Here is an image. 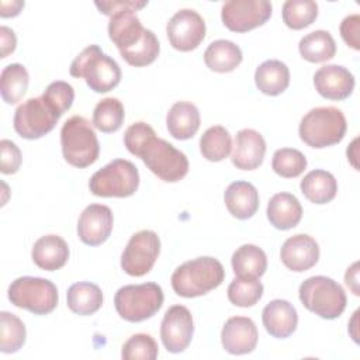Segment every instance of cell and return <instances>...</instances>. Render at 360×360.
I'll list each match as a JSON object with an SVG mask.
<instances>
[{
  "mask_svg": "<svg viewBox=\"0 0 360 360\" xmlns=\"http://www.w3.org/2000/svg\"><path fill=\"white\" fill-rule=\"evenodd\" d=\"M124 143L163 181L176 183L188 172L187 156L167 141L158 138L153 128L146 122L129 125L124 134Z\"/></svg>",
  "mask_w": 360,
  "mask_h": 360,
  "instance_id": "cell-1",
  "label": "cell"
},
{
  "mask_svg": "<svg viewBox=\"0 0 360 360\" xmlns=\"http://www.w3.org/2000/svg\"><path fill=\"white\" fill-rule=\"evenodd\" d=\"M225 270L221 262L210 256H201L180 264L172 274L174 292L184 298H194L207 294L221 285Z\"/></svg>",
  "mask_w": 360,
  "mask_h": 360,
  "instance_id": "cell-2",
  "label": "cell"
},
{
  "mask_svg": "<svg viewBox=\"0 0 360 360\" xmlns=\"http://www.w3.org/2000/svg\"><path fill=\"white\" fill-rule=\"evenodd\" d=\"M70 76L83 77L96 93H107L118 86L121 69L118 63L105 55L98 45H89L70 63Z\"/></svg>",
  "mask_w": 360,
  "mask_h": 360,
  "instance_id": "cell-3",
  "label": "cell"
},
{
  "mask_svg": "<svg viewBox=\"0 0 360 360\" xmlns=\"http://www.w3.org/2000/svg\"><path fill=\"white\" fill-rule=\"evenodd\" d=\"M60 146L65 160L79 169L93 165L100 155L97 135L82 115H73L65 121L60 129Z\"/></svg>",
  "mask_w": 360,
  "mask_h": 360,
  "instance_id": "cell-4",
  "label": "cell"
},
{
  "mask_svg": "<svg viewBox=\"0 0 360 360\" xmlns=\"http://www.w3.org/2000/svg\"><path fill=\"white\" fill-rule=\"evenodd\" d=\"M346 129V118L339 108L316 107L302 117L298 134L308 146L322 149L339 143Z\"/></svg>",
  "mask_w": 360,
  "mask_h": 360,
  "instance_id": "cell-5",
  "label": "cell"
},
{
  "mask_svg": "<svg viewBox=\"0 0 360 360\" xmlns=\"http://www.w3.org/2000/svg\"><path fill=\"white\" fill-rule=\"evenodd\" d=\"M302 305L323 319L340 316L346 308V294L340 284L326 276H314L300 285Z\"/></svg>",
  "mask_w": 360,
  "mask_h": 360,
  "instance_id": "cell-6",
  "label": "cell"
},
{
  "mask_svg": "<svg viewBox=\"0 0 360 360\" xmlns=\"http://www.w3.org/2000/svg\"><path fill=\"white\" fill-rule=\"evenodd\" d=\"M163 304L162 287L156 283L129 284L121 287L114 297L118 315L128 322L152 318Z\"/></svg>",
  "mask_w": 360,
  "mask_h": 360,
  "instance_id": "cell-7",
  "label": "cell"
},
{
  "mask_svg": "<svg viewBox=\"0 0 360 360\" xmlns=\"http://www.w3.org/2000/svg\"><path fill=\"white\" fill-rule=\"evenodd\" d=\"M8 300L17 308L27 309L35 315H46L58 305V290L46 278L24 276L10 284Z\"/></svg>",
  "mask_w": 360,
  "mask_h": 360,
  "instance_id": "cell-8",
  "label": "cell"
},
{
  "mask_svg": "<svg viewBox=\"0 0 360 360\" xmlns=\"http://www.w3.org/2000/svg\"><path fill=\"white\" fill-rule=\"evenodd\" d=\"M138 169L125 159H114L97 170L89 181L90 191L97 197H129L138 190Z\"/></svg>",
  "mask_w": 360,
  "mask_h": 360,
  "instance_id": "cell-9",
  "label": "cell"
},
{
  "mask_svg": "<svg viewBox=\"0 0 360 360\" xmlns=\"http://www.w3.org/2000/svg\"><path fill=\"white\" fill-rule=\"evenodd\" d=\"M60 115L41 96L32 97L20 104L14 112L13 127L25 139H38L51 132Z\"/></svg>",
  "mask_w": 360,
  "mask_h": 360,
  "instance_id": "cell-10",
  "label": "cell"
},
{
  "mask_svg": "<svg viewBox=\"0 0 360 360\" xmlns=\"http://www.w3.org/2000/svg\"><path fill=\"white\" fill-rule=\"evenodd\" d=\"M159 252V236L149 229L139 231L129 238L121 255V267L132 277L145 276L152 270Z\"/></svg>",
  "mask_w": 360,
  "mask_h": 360,
  "instance_id": "cell-11",
  "label": "cell"
},
{
  "mask_svg": "<svg viewBox=\"0 0 360 360\" xmlns=\"http://www.w3.org/2000/svg\"><path fill=\"white\" fill-rule=\"evenodd\" d=\"M271 3L267 0H229L222 4L224 25L233 32H246L263 25L271 15Z\"/></svg>",
  "mask_w": 360,
  "mask_h": 360,
  "instance_id": "cell-12",
  "label": "cell"
},
{
  "mask_svg": "<svg viewBox=\"0 0 360 360\" xmlns=\"http://www.w3.org/2000/svg\"><path fill=\"white\" fill-rule=\"evenodd\" d=\"M166 34L170 45L180 51L188 52L195 49L205 37L204 18L191 8L179 10L167 22Z\"/></svg>",
  "mask_w": 360,
  "mask_h": 360,
  "instance_id": "cell-13",
  "label": "cell"
},
{
  "mask_svg": "<svg viewBox=\"0 0 360 360\" xmlns=\"http://www.w3.org/2000/svg\"><path fill=\"white\" fill-rule=\"evenodd\" d=\"M193 333V316L184 305H173L165 312L160 325V338L167 352L180 353L186 350Z\"/></svg>",
  "mask_w": 360,
  "mask_h": 360,
  "instance_id": "cell-14",
  "label": "cell"
},
{
  "mask_svg": "<svg viewBox=\"0 0 360 360\" xmlns=\"http://www.w3.org/2000/svg\"><path fill=\"white\" fill-rule=\"evenodd\" d=\"M112 224V211L107 205L90 204L79 217L77 236L89 246H98L111 235Z\"/></svg>",
  "mask_w": 360,
  "mask_h": 360,
  "instance_id": "cell-15",
  "label": "cell"
},
{
  "mask_svg": "<svg viewBox=\"0 0 360 360\" xmlns=\"http://www.w3.org/2000/svg\"><path fill=\"white\" fill-rule=\"evenodd\" d=\"M280 257L287 269L301 273L318 263L319 246L312 236L297 233L283 243Z\"/></svg>",
  "mask_w": 360,
  "mask_h": 360,
  "instance_id": "cell-16",
  "label": "cell"
},
{
  "mask_svg": "<svg viewBox=\"0 0 360 360\" xmlns=\"http://www.w3.org/2000/svg\"><path fill=\"white\" fill-rule=\"evenodd\" d=\"M257 339V328L248 316L229 318L221 332L222 346L231 354H246L253 352Z\"/></svg>",
  "mask_w": 360,
  "mask_h": 360,
  "instance_id": "cell-17",
  "label": "cell"
},
{
  "mask_svg": "<svg viewBox=\"0 0 360 360\" xmlns=\"http://www.w3.org/2000/svg\"><path fill=\"white\" fill-rule=\"evenodd\" d=\"M315 90L328 100H345L354 89V76L340 65H325L314 75Z\"/></svg>",
  "mask_w": 360,
  "mask_h": 360,
  "instance_id": "cell-18",
  "label": "cell"
},
{
  "mask_svg": "<svg viewBox=\"0 0 360 360\" xmlns=\"http://www.w3.org/2000/svg\"><path fill=\"white\" fill-rule=\"evenodd\" d=\"M266 153V141L255 129H240L235 136V143L231 160L236 169L255 170L257 169Z\"/></svg>",
  "mask_w": 360,
  "mask_h": 360,
  "instance_id": "cell-19",
  "label": "cell"
},
{
  "mask_svg": "<svg viewBox=\"0 0 360 360\" xmlns=\"http://www.w3.org/2000/svg\"><path fill=\"white\" fill-rule=\"evenodd\" d=\"M262 321L267 333L277 339H285L295 332L298 315L288 301L273 300L263 308Z\"/></svg>",
  "mask_w": 360,
  "mask_h": 360,
  "instance_id": "cell-20",
  "label": "cell"
},
{
  "mask_svg": "<svg viewBox=\"0 0 360 360\" xmlns=\"http://www.w3.org/2000/svg\"><path fill=\"white\" fill-rule=\"evenodd\" d=\"M145 32L146 28L142 27L141 20L134 10H124L110 17L108 37L120 52H124L136 45Z\"/></svg>",
  "mask_w": 360,
  "mask_h": 360,
  "instance_id": "cell-21",
  "label": "cell"
},
{
  "mask_svg": "<svg viewBox=\"0 0 360 360\" xmlns=\"http://www.w3.org/2000/svg\"><path fill=\"white\" fill-rule=\"evenodd\" d=\"M31 256L39 269L55 271L66 264L69 259V246L58 235H45L34 243Z\"/></svg>",
  "mask_w": 360,
  "mask_h": 360,
  "instance_id": "cell-22",
  "label": "cell"
},
{
  "mask_svg": "<svg viewBox=\"0 0 360 360\" xmlns=\"http://www.w3.org/2000/svg\"><path fill=\"white\" fill-rule=\"evenodd\" d=\"M224 201L232 217L248 219L253 217L259 208V193L252 183L239 180L226 187Z\"/></svg>",
  "mask_w": 360,
  "mask_h": 360,
  "instance_id": "cell-23",
  "label": "cell"
},
{
  "mask_svg": "<svg viewBox=\"0 0 360 360\" xmlns=\"http://www.w3.org/2000/svg\"><path fill=\"white\" fill-rule=\"evenodd\" d=\"M200 111L188 101L174 103L166 117V127L169 134L179 141L190 139L200 128Z\"/></svg>",
  "mask_w": 360,
  "mask_h": 360,
  "instance_id": "cell-24",
  "label": "cell"
},
{
  "mask_svg": "<svg viewBox=\"0 0 360 360\" xmlns=\"http://www.w3.org/2000/svg\"><path fill=\"white\" fill-rule=\"evenodd\" d=\"M302 218V207L298 198L290 193L274 194L267 204V219L281 231L291 229L300 224Z\"/></svg>",
  "mask_w": 360,
  "mask_h": 360,
  "instance_id": "cell-25",
  "label": "cell"
},
{
  "mask_svg": "<svg viewBox=\"0 0 360 360\" xmlns=\"http://www.w3.org/2000/svg\"><path fill=\"white\" fill-rule=\"evenodd\" d=\"M255 83L263 94L278 96L290 84L288 66L277 59L264 60L255 72Z\"/></svg>",
  "mask_w": 360,
  "mask_h": 360,
  "instance_id": "cell-26",
  "label": "cell"
},
{
  "mask_svg": "<svg viewBox=\"0 0 360 360\" xmlns=\"http://www.w3.org/2000/svg\"><path fill=\"white\" fill-rule=\"evenodd\" d=\"M231 263L235 276L240 278H259L267 269L266 253L250 243L238 248L232 255Z\"/></svg>",
  "mask_w": 360,
  "mask_h": 360,
  "instance_id": "cell-27",
  "label": "cell"
},
{
  "mask_svg": "<svg viewBox=\"0 0 360 360\" xmlns=\"http://www.w3.org/2000/svg\"><path fill=\"white\" fill-rule=\"evenodd\" d=\"M204 62L207 68L214 72H232L242 62V51L232 41L217 39L207 46L204 52Z\"/></svg>",
  "mask_w": 360,
  "mask_h": 360,
  "instance_id": "cell-28",
  "label": "cell"
},
{
  "mask_svg": "<svg viewBox=\"0 0 360 360\" xmlns=\"http://www.w3.org/2000/svg\"><path fill=\"white\" fill-rule=\"evenodd\" d=\"M301 191L314 204L330 202L338 193V181L332 173L321 169L311 170L301 180Z\"/></svg>",
  "mask_w": 360,
  "mask_h": 360,
  "instance_id": "cell-29",
  "label": "cell"
},
{
  "mask_svg": "<svg viewBox=\"0 0 360 360\" xmlns=\"http://www.w3.org/2000/svg\"><path fill=\"white\" fill-rule=\"evenodd\" d=\"M66 301L72 312L77 315H93L103 305V292L97 284L79 281L69 287Z\"/></svg>",
  "mask_w": 360,
  "mask_h": 360,
  "instance_id": "cell-30",
  "label": "cell"
},
{
  "mask_svg": "<svg viewBox=\"0 0 360 360\" xmlns=\"http://www.w3.org/2000/svg\"><path fill=\"white\" fill-rule=\"evenodd\" d=\"M298 49L305 60L312 63H321L335 56L336 44L330 32L325 30H316L301 38Z\"/></svg>",
  "mask_w": 360,
  "mask_h": 360,
  "instance_id": "cell-31",
  "label": "cell"
},
{
  "mask_svg": "<svg viewBox=\"0 0 360 360\" xmlns=\"http://www.w3.org/2000/svg\"><path fill=\"white\" fill-rule=\"evenodd\" d=\"M30 83V76L21 63L7 65L0 76L1 98L7 104H17L25 94Z\"/></svg>",
  "mask_w": 360,
  "mask_h": 360,
  "instance_id": "cell-32",
  "label": "cell"
},
{
  "mask_svg": "<svg viewBox=\"0 0 360 360\" xmlns=\"http://www.w3.org/2000/svg\"><path fill=\"white\" fill-rule=\"evenodd\" d=\"M232 138L222 125L208 128L200 138V150L202 158L210 162H221L231 153Z\"/></svg>",
  "mask_w": 360,
  "mask_h": 360,
  "instance_id": "cell-33",
  "label": "cell"
},
{
  "mask_svg": "<svg viewBox=\"0 0 360 360\" xmlns=\"http://www.w3.org/2000/svg\"><path fill=\"white\" fill-rule=\"evenodd\" d=\"M125 111L122 103L115 97H105L97 103L93 111V125L105 134L115 132L124 122Z\"/></svg>",
  "mask_w": 360,
  "mask_h": 360,
  "instance_id": "cell-34",
  "label": "cell"
},
{
  "mask_svg": "<svg viewBox=\"0 0 360 360\" xmlns=\"http://www.w3.org/2000/svg\"><path fill=\"white\" fill-rule=\"evenodd\" d=\"M25 325L22 321L7 311L0 312V350L14 353L25 343Z\"/></svg>",
  "mask_w": 360,
  "mask_h": 360,
  "instance_id": "cell-35",
  "label": "cell"
},
{
  "mask_svg": "<svg viewBox=\"0 0 360 360\" xmlns=\"http://www.w3.org/2000/svg\"><path fill=\"white\" fill-rule=\"evenodd\" d=\"M318 17V4L312 0H287L283 4V21L291 30H302Z\"/></svg>",
  "mask_w": 360,
  "mask_h": 360,
  "instance_id": "cell-36",
  "label": "cell"
},
{
  "mask_svg": "<svg viewBox=\"0 0 360 360\" xmlns=\"http://www.w3.org/2000/svg\"><path fill=\"white\" fill-rule=\"evenodd\" d=\"M228 300L236 307H253L263 295V284L257 278L236 277L228 285Z\"/></svg>",
  "mask_w": 360,
  "mask_h": 360,
  "instance_id": "cell-37",
  "label": "cell"
},
{
  "mask_svg": "<svg viewBox=\"0 0 360 360\" xmlns=\"http://www.w3.org/2000/svg\"><path fill=\"white\" fill-rule=\"evenodd\" d=\"M159 51H160V45L156 35L150 30H146L145 35L136 45L120 53L122 59H125V62L129 63L131 66L142 68L155 62V59L159 55Z\"/></svg>",
  "mask_w": 360,
  "mask_h": 360,
  "instance_id": "cell-38",
  "label": "cell"
},
{
  "mask_svg": "<svg viewBox=\"0 0 360 360\" xmlns=\"http://www.w3.org/2000/svg\"><path fill=\"white\" fill-rule=\"evenodd\" d=\"M271 167L278 176L292 179L300 176L305 170L307 158L298 149L281 148L274 152L271 159Z\"/></svg>",
  "mask_w": 360,
  "mask_h": 360,
  "instance_id": "cell-39",
  "label": "cell"
},
{
  "mask_svg": "<svg viewBox=\"0 0 360 360\" xmlns=\"http://www.w3.org/2000/svg\"><path fill=\"white\" fill-rule=\"evenodd\" d=\"M158 353V343L150 335L136 333L124 343L121 357L124 360H155Z\"/></svg>",
  "mask_w": 360,
  "mask_h": 360,
  "instance_id": "cell-40",
  "label": "cell"
},
{
  "mask_svg": "<svg viewBox=\"0 0 360 360\" xmlns=\"http://www.w3.org/2000/svg\"><path fill=\"white\" fill-rule=\"evenodd\" d=\"M42 97L58 111L62 117L73 104L75 100V90L73 87L62 80L52 82L46 90L44 91Z\"/></svg>",
  "mask_w": 360,
  "mask_h": 360,
  "instance_id": "cell-41",
  "label": "cell"
},
{
  "mask_svg": "<svg viewBox=\"0 0 360 360\" xmlns=\"http://www.w3.org/2000/svg\"><path fill=\"white\" fill-rule=\"evenodd\" d=\"M0 150H1V173L4 174H14L21 166V150L18 146L10 139L0 141Z\"/></svg>",
  "mask_w": 360,
  "mask_h": 360,
  "instance_id": "cell-42",
  "label": "cell"
},
{
  "mask_svg": "<svg viewBox=\"0 0 360 360\" xmlns=\"http://www.w3.org/2000/svg\"><path fill=\"white\" fill-rule=\"evenodd\" d=\"M359 32H360V15L352 14L343 18L340 22V35L343 41L353 49H360V41H359Z\"/></svg>",
  "mask_w": 360,
  "mask_h": 360,
  "instance_id": "cell-43",
  "label": "cell"
},
{
  "mask_svg": "<svg viewBox=\"0 0 360 360\" xmlns=\"http://www.w3.org/2000/svg\"><path fill=\"white\" fill-rule=\"evenodd\" d=\"M96 7L100 10V13L111 17L115 13L124 11V10H134L138 11L143 8L148 1H135V0H112V1H96Z\"/></svg>",
  "mask_w": 360,
  "mask_h": 360,
  "instance_id": "cell-44",
  "label": "cell"
},
{
  "mask_svg": "<svg viewBox=\"0 0 360 360\" xmlns=\"http://www.w3.org/2000/svg\"><path fill=\"white\" fill-rule=\"evenodd\" d=\"M17 45V37L14 31L6 25L0 27V46H1V53L0 58H7V55L13 53Z\"/></svg>",
  "mask_w": 360,
  "mask_h": 360,
  "instance_id": "cell-45",
  "label": "cell"
},
{
  "mask_svg": "<svg viewBox=\"0 0 360 360\" xmlns=\"http://www.w3.org/2000/svg\"><path fill=\"white\" fill-rule=\"evenodd\" d=\"M345 281L354 295H359V263L354 262L345 274Z\"/></svg>",
  "mask_w": 360,
  "mask_h": 360,
  "instance_id": "cell-46",
  "label": "cell"
},
{
  "mask_svg": "<svg viewBox=\"0 0 360 360\" xmlns=\"http://www.w3.org/2000/svg\"><path fill=\"white\" fill-rule=\"evenodd\" d=\"M0 7H1L0 15H1L3 18H6V17H15V15L20 14L21 8L24 7V1H20V0L1 1V3H0Z\"/></svg>",
  "mask_w": 360,
  "mask_h": 360,
  "instance_id": "cell-47",
  "label": "cell"
}]
</instances>
